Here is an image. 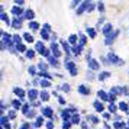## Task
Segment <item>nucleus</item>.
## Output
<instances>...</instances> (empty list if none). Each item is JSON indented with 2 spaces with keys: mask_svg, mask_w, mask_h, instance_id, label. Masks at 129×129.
<instances>
[{
  "mask_svg": "<svg viewBox=\"0 0 129 129\" xmlns=\"http://www.w3.org/2000/svg\"><path fill=\"white\" fill-rule=\"evenodd\" d=\"M107 58H109V61L110 63H113V64H116V65H120V64H123V60H120L119 57H116L113 52H110L109 55H107Z\"/></svg>",
  "mask_w": 129,
  "mask_h": 129,
  "instance_id": "1",
  "label": "nucleus"
},
{
  "mask_svg": "<svg viewBox=\"0 0 129 129\" xmlns=\"http://www.w3.org/2000/svg\"><path fill=\"white\" fill-rule=\"evenodd\" d=\"M65 67L68 68V71L71 73V76H76V74H77V68H76V64H74L73 61H67Z\"/></svg>",
  "mask_w": 129,
  "mask_h": 129,
  "instance_id": "2",
  "label": "nucleus"
},
{
  "mask_svg": "<svg viewBox=\"0 0 129 129\" xmlns=\"http://www.w3.org/2000/svg\"><path fill=\"white\" fill-rule=\"evenodd\" d=\"M97 96L100 97L102 100H109V102H110V97H109V94H107L106 91H103V90H100V91H97Z\"/></svg>",
  "mask_w": 129,
  "mask_h": 129,
  "instance_id": "3",
  "label": "nucleus"
},
{
  "mask_svg": "<svg viewBox=\"0 0 129 129\" xmlns=\"http://www.w3.org/2000/svg\"><path fill=\"white\" fill-rule=\"evenodd\" d=\"M51 49H52V54H54V57H55V58H58V57L61 55V51L58 49V47H57L55 44H52V47H51Z\"/></svg>",
  "mask_w": 129,
  "mask_h": 129,
  "instance_id": "4",
  "label": "nucleus"
},
{
  "mask_svg": "<svg viewBox=\"0 0 129 129\" xmlns=\"http://www.w3.org/2000/svg\"><path fill=\"white\" fill-rule=\"evenodd\" d=\"M89 67L91 68V70H99V63H97L96 60H89Z\"/></svg>",
  "mask_w": 129,
  "mask_h": 129,
  "instance_id": "5",
  "label": "nucleus"
},
{
  "mask_svg": "<svg viewBox=\"0 0 129 129\" xmlns=\"http://www.w3.org/2000/svg\"><path fill=\"white\" fill-rule=\"evenodd\" d=\"M38 94H39V93H38V90H35V89H32V90L28 91V96H29L31 100H35V99L38 97Z\"/></svg>",
  "mask_w": 129,
  "mask_h": 129,
  "instance_id": "6",
  "label": "nucleus"
},
{
  "mask_svg": "<svg viewBox=\"0 0 129 129\" xmlns=\"http://www.w3.org/2000/svg\"><path fill=\"white\" fill-rule=\"evenodd\" d=\"M42 113L47 117H52V109L51 107H42Z\"/></svg>",
  "mask_w": 129,
  "mask_h": 129,
  "instance_id": "7",
  "label": "nucleus"
},
{
  "mask_svg": "<svg viewBox=\"0 0 129 129\" xmlns=\"http://www.w3.org/2000/svg\"><path fill=\"white\" fill-rule=\"evenodd\" d=\"M109 32H112V25H110V23H106L104 28H103V33H104L106 36H109Z\"/></svg>",
  "mask_w": 129,
  "mask_h": 129,
  "instance_id": "8",
  "label": "nucleus"
},
{
  "mask_svg": "<svg viewBox=\"0 0 129 129\" xmlns=\"http://www.w3.org/2000/svg\"><path fill=\"white\" fill-rule=\"evenodd\" d=\"M87 4H90V3H89V1H83V3H81V7L77 10V13H78V15L83 13V10H84V9H89V6H87Z\"/></svg>",
  "mask_w": 129,
  "mask_h": 129,
  "instance_id": "9",
  "label": "nucleus"
},
{
  "mask_svg": "<svg viewBox=\"0 0 129 129\" xmlns=\"http://www.w3.org/2000/svg\"><path fill=\"white\" fill-rule=\"evenodd\" d=\"M94 109H96L97 112H103V109H104V107H103V104H102L99 100H96V102H94Z\"/></svg>",
  "mask_w": 129,
  "mask_h": 129,
  "instance_id": "10",
  "label": "nucleus"
},
{
  "mask_svg": "<svg viewBox=\"0 0 129 129\" xmlns=\"http://www.w3.org/2000/svg\"><path fill=\"white\" fill-rule=\"evenodd\" d=\"M48 61H49V64H51V65H54V67H58V60H57L55 57H52V55H51V57L48 58Z\"/></svg>",
  "mask_w": 129,
  "mask_h": 129,
  "instance_id": "11",
  "label": "nucleus"
},
{
  "mask_svg": "<svg viewBox=\"0 0 129 129\" xmlns=\"http://www.w3.org/2000/svg\"><path fill=\"white\" fill-rule=\"evenodd\" d=\"M13 91H15V94H16V96L25 97V91H23L22 89H17V87H15V90H13Z\"/></svg>",
  "mask_w": 129,
  "mask_h": 129,
  "instance_id": "12",
  "label": "nucleus"
},
{
  "mask_svg": "<svg viewBox=\"0 0 129 129\" xmlns=\"http://www.w3.org/2000/svg\"><path fill=\"white\" fill-rule=\"evenodd\" d=\"M78 91H80L81 94H89V93H90V90H89L86 86H80V87H78Z\"/></svg>",
  "mask_w": 129,
  "mask_h": 129,
  "instance_id": "13",
  "label": "nucleus"
},
{
  "mask_svg": "<svg viewBox=\"0 0 129 129\" xmlns=\"http://www.w3.org/2000/svg\"><path fill=\"white\" fill-rule=\"evenodd\" d=\"M42 125H44V117H42V116H39V117L36 119V122H35V126H36V128H39V126H42Z\"/></svg>",
  "mask_w": 129,
  "mask_h": 129,
  "instance_id": "14",
  "label": "nucleus"
},
{
  "mask_svg": "<svg viewBox=\"0 0 129 129\" xmlns=\"http://www.w3.org/2000/svg\"><path fill=\"white\" fill-rule=\"evenodd\" d=\"M23 39H25L26 42H33V36L29 35V33H25V35H23Z\"/></svg>",
  "mask_w": 129,
  "mask_h": 129,
  "instance_id": "15",
  "label": "nucleus"
},
{
  "mask_svg": "<svg viewBox=\"0 0 129 129\" xmlns=\"http://www.w3.org/2000/svg\"><path fill=\"white\" fill-rule=\"evenodd\" d=\"M110 76V73H107V71H103L100 76H99V80H104V78H107Z\"/></svg>",
  "mask_w": 129,
  "mask_h": 129,
  "instance_id": "16",
  "label": "nucleus"
},
{
  "mask_svg": "<svg viewBox=\"0 0 129 129\" xmlns=\"http://www.w3.org/2000/svg\"><path fill=\"white\" fill-rule=\"evenodd\" d=\"M71 123H80V116L78 115L71 116Z\"/></svg>",
  "mask_w": 129,
  "mask_h": 129,
  "instance_id": "17",
  "label": "nucleus"
},
{
  "mask_svg": "<svg viewBox=\"0 0 129 129\" xmlns=\"http://www.w3.org/2000/svg\"><path fill=\"white\" fill-rule=\"evenodd\" d=\"M12 13H13V15H20V13H22V9H20L19 6H15V7L12 9Z\"/></svg>",
  "mask_w": 129,
  "mask_h": 129,
  "instance_id": "18",
  "label": "nucleus"
},
{
  "mask_svg": "<svg viewBox=\"0 0 129 129\" xmlns=\"http://www.w3.org/2000/svg\"><path fill=\"white\" fill-rule=\"evenodd\" d=\"M87 33H89V36L93 39V38H96V32H94V29H91V28H87Z\"/></svg>",
  "mask_w": 129,
  "mask_h": 129,
  "instance_id": "19",
  "label": "nucleus"
},
{
  "mask_svg": "<svg viewBox=\"0 0 129 129\" xmlns=\"http://www.w3.org/2000/svg\"><path fill=\"white\" fill-rule=\"evenodd\" d=\"M44 44H42V42H38V44H36V51H38V52H41V54H42V52H44Z\"/></svg>",
  "mask_w": 129,
  "mask_h": 129,
  "instance_id": "20",
  "label": "nucleus"
},
{
  "mask_svg": "<svg viewBox=\"0 0 129 129\" xmlns=\"http://www.w3.org/2000/svg\"><path fill=\"white\" fill-rule=\"evenodd\" d=\"M12 26H13V28H16V29H19V28H20V20H19L17 17L13 20V22H12Z\"/></svg>",
  "mask_w": 129,
  "mask_h": 129,
  "instance_id": "21",
  "label": "nucleus"
},
{
  "mask_svg": "<svg viewBox=\"0 0 129 129\" xmlns=\"http://www.w3.org/2000/svg\"><path fill=\"white\" fill-rule=\"evenodd\" d=\"M49 99V94L47 91H41V100H44V102H47Z\"/></svg>",
  "mask_w": 129,
  "mask_h": 129,
  "instance_id": "22",
  "label": "nucleus"
},
{
  "mask_svg": "<svg viewBox=\"0 0 129 129\" xmlns=\"http://www.w3.org/2000/svg\"><path fill=\"white\" fill-rule=\"evenodd\" d=\"M70 112H71V110H64V112H63V119H64L65 122L70 119Z\"/></svg>",
  "mask_w": 129,
  "mask_h": 129,
  "instance_id": "23",
  "label": "nucleus"
},
{
  "mask_svg": "<svg viewBox=\"0 0 129 129\" xmlns=\"http://www.w3.org/2000/svg\"><path fill=\"white\" fill-rule=\"evenodd\" d=\"M68 42H70V44H73V45H74V44H77V36H76V35H71V36L68 38Z\"/></svg>",
  "mask_w": 129,
  "mask_h": 129,
  "instance_id": "24",
  "label": "nucleus"
},
{
  "mask_svg": "<svg viewBox=\"0 0 129 129\" xmlns=\"http://www.w3.org/2000/svg\"><path fill=\"white\" fill-rule=\"evenodd\" d=\"M41 86L44 87V89H48L49 86H51V83L48 80H41Z\"/></svg>",
  "mask_w": 129,
  "mask_h": 129,
  "instance_id": "25",
  "label": "nucleus"
},
{
  "mask_svg": "<svg viewBox=\"0 0 129 129\" xmlns=\"http://www.w3.org/2000/svg\"><path fill=\"white\" fill-rule=\"evenodd\" d=\"M25 17L26 19H33V12L32 10H26L25 12Z\"/></svg>",
  "mask_w": 129,
  "mask_h": 129,
  "instance_id": "26",
  "label": "nucleus"
},
{
  "mask_svg": "<svg viewBox=\"0 0 129 129\" xmlns=\"http://www.w3.org/2000/svg\"><path fill=\"white\" fill-rule=\"evenodd\" d=\"M20 41H22V39H20L19 35H13V42H15L16 45H20Z\"/></svg>",
  "mask_w": 129,
  "mask_h": 129,
  "instance_id": "27",
  "label": "nucleus"
},
{
  "mask_svg": "<svg viewBox=\"0 0 129 129\" xmlns=\"http://www.w3.org/2000/svg\"><path fill=\"white\" fill-rule=\"evenodd\" d=\"M38 76H39V77H44V78H47V80H51V78H52L48 73H39Z\"/></svg>",
  "mask_w": 129,
  "mask_h": 129,
  "instance_id": "28",
  "label": "nucleus"
},
{
  "mask_svg": "<svg viewBox=\"0 0 129 129\" xmlns=\"http://www.w3.org/2000/svg\"><path fill=\"white\" fill-rule=\"evenodd\" d=\"M29 104H23V107H22V112L25 113V115H29Z\"/></svg>",
  "mask_w": 129,
  "mask_h": 129,
  "instance_id": "29",
  "label": "nucleus"
},
{
  "mask_svg": "<svg viewBox=\"0 0 129 129\" xmlns=\"http://www.w3.org/2000/svg\"><path fill=\"white\" fill-rule=\"evenodd\" d=\"M29 28H31V29H33V31H36V29L39 28V25H38L36 22H31V23H29Z\"/></svg>",
  "mask_w": 129,
  "mask_h": 129,
  "instance_id": "30",
  "label": "nucleus"
},
{
  "mask_svg": "<svg viewBox=\"0 0 129 129\" xmlns=\"http://www.w3.org/2000/svg\"><path fill=\"white\" fill-rule=\"evenodd\" d=\"M119 109H120V110H123V112H126V110H128V104L122 102V103L119 104Z\"/></svg>",
  "mask_w": 129,
  "mask_h": 129,
  "instance_id": "31",
  "label": "nucleus"
},
{
  "mask_svg": "<svg viewBox=\"0 0 129 129\" xmlns=\"http://www.w3.org/2000/svg\"><path fill=\"white\" fill-rule=\"evenodd\" d=\"M13 107H15V109H19V107H23V106H22V103H20L19 100H13Z\"/></svg>",
  "mask_w": 129,
  "mask_h": 129,
  "instance_id": "32",
  "label": "nucleus"
},
{
  "mask_svg": "<svg viewBox=\"0 0 129 129\" xmlns=\"http://www.w3.org/2000/svg\"><path fill=\"white\" fill-rule=\"evenodd\" d=\"M17 49H19V52H26L28 49H26V47L23 45V44H20V45H17Z\"/></svg>",
  "mask_w": 129,
  "mask_h": 129,
  "instance_id": "33",
  "label": "nucleus"
},
{
  "mask_svg": "<svg viewBox=\"0 0 129 129\" xmlns=\"http://www.w3.org/2000/svg\"><path fill=\"white\" fill-rule=\"evenodd\" d=\"M33 55H35L33 49H28V51H26V57H28V58H33Z\"/></svg>",
  "mask_w": 129,
  "mask_h": 129,
  "instance_id": "34",
  "label": "nucleus"
},
{
  "mask_svg": "<svg viewBox=\"0 0 129 129\" xmlns=\"http://www.w3.org/2000/svg\"><path fill=\"white\" fill-rule=\"evenodd\" d=\"M86 41H87V38H86L84 35H80V47H83V45L86 44Z\"/></svg>",
  "mask_w": 129,
  "mask_h": 129,
  "instance_id": "35",
  "label": "nucleus"
},
{
  "mask_svg": "<svg viewBox=\"0 0 129 129\" xmlns=\"http://www.w3.org/2000/svg\"><path fill=\"white\" fill-rule=\"evenodd\" d=\"M81 52V47H74L73 48V54H76V55H78Z\"/></svg>",
  "mask_w": 129,
  "mask_h": 129,
  "instance_id": "36",
  "label": "nucleus"
},
{
  "mask_svg": "<svg viewBox=\"0 0 129 129\" xmlns=\"http://www.w3.org/2000/svg\"><path fill=\"white\" fill-rule=\"evenodd\" d=\"M1 20H3V22H6V23H10V20H9V17H7L6 13H1Z\"/></svg>",
  "mask_w": 129,
  "mask_h": 129,
  "instance_id": "37",
  "label": "nucleus"
},
{
  "mask_svg": "<svg viewBox=\"0 0 129 129\" xmlns=\"http://www.w3.org/2000/svg\"><path fill=\"white\" fill-rule=\"evenodd\" d=\"M113 126H115L116 129H122V128H125V125H123L122 122H116V123H115Z\"/></svg>",
  "mask_w": 129,
  "mask_h": 129,
  "instance_id": "38",
  "label": "nucleus"
},
{
  "mask_svg": "<svg viewBox=\"0 0 129 129\" xmlns=\"http://www.w3.org/2000/svg\"><path fill=\"white\" fill-rule=\"evenodd\" d=\"M41 36H42V38H44V39H48V38H49L48 32H47V31H44V29H42V31H41Z\"/></svg>",
  "mask_w": 129,
  "mask_h": 129,
  "instance_id": "39",
  "label": "nucleus"
},
{
  "mask_svg": "<svg viewBox=\"0 0 129 129\" xmlns=\"http://www.w3.org/2000/svg\"><path fill=\"white\" fill-rule=\"evenodd\" d=\"M38 68H39V70H42V73H47V65H45V64H42V63H41V64L38 65Z\"/></svg>",
  "mask_w": 129,
  "mask_h": 129,
  "instance_id": "40",
  "label": "nucleus"
},
{
  "mask_svg": "<svg viewBox=\"0 0 129 129\" xmlns=\"http://www.w3.org/2000/svg\"><path fill=\"white\" fill-rule=\"evenodd\" d=\"M63 128H64V129H70V128H71V122H68V120L64 122V123H63Z\"/></svg>",
  "mask_w": 129,
  "mask_h": 129,
  "instance_id": "41",
  "label": "nucleus"
},
{
  "mask_svg": "<svg viewBox=\"0 0 129 129\" xmlns=\"http://www.w3.org/2000/svg\"><path fill=\"white\" fill-rule=\"evenodd\" d=\"M107 109H109V112H112V113L116 112V106H115V104H109V107H107Z\"/></svg>",
  "mask_w": 129,
  "mask_h": 129,
  "instance_id": "42",
  "label": "nucleus"
},
{
  "mask_svg": "<svg viewBox=\"0 0 129 129\" xmlns=\"http://www.w3.org/2000/svg\"><path fill=\"white\" fill-rule=\"evenodd\" d=\"M103 4H104V3H102V1H100V3H97V7H99V10H100V12H103V10H104V6H103Z\"/></svg>",
  "mask_w": 129,
  "mask_h": 129,
  "instance_id": "43",
  "label": "nucleus"
},
{
  "mask_svg": "<svg viewBox=\"0 0 129 129\" xmlns=\"http://www.w3.org/2000/svg\"><path fill=\"white\" fill-rule=\"evenodd\" d=\"M61 90H64V91H68V90H70L68 84H63V86H61Z\"/></svg>",
  "mask_w": 129,
  "mask_h": 129,
  "instance_id": "44",
  "label": "nucleus"
},
{
  "mask_svg": "<svg viewBox=\"0 0 129 129\" xmlns=\"http://www.w3.org/2000/svg\"><path fill=\"white\" fill-rule=\"evenodd\" d=\"M15 116H16V112H15V110H10V112H9V117H10V119H13Z\"/></svg>",
  "mask_w": 129,
  "mask_h": 129,
  "instance_id": "45",
  "label": "nucleus"
},
{
  "mask_svg": "<svg viewBox=\"0 0 129 129\" xmlns=\"http://www.w3.org/2000/svg\"><path fill=\"white\" fill-rule=\"evenodd\" d=\"M29 73H31L32 76H35V73H36V68H35V67H29Z\"/></svg>",
  "mask_w": 129,
  "mask_h": 129,
  "instance_id": "46",
  "label": "nucleus"
},
{
  "mask_svg": "<svg viewBox=\"0 0 129 129\" xmlns=\"http://www.w3.org/2000/svg\"><path fill=\"white\" fill-rule=\"evenodd\" d=\"M61 45H63V47H64L65 52H70V51H68V45H67V42H64V41H63V42H61Z\"/></svg>",
  "mask_w": 129,
  "mask_h": 129,
  "instance_id": "47",
  "label": "nucleus"
},
{
  "mask_svg": "<svg viewBox=\"0 0 129 129\" xmlns=\"http://www.w3.org/2000/svg\"><path fill=\"white\" fill-rule=\"evenodd\" d=\"M44 31H47V32H49V31H51V26H49L48 23H45V25H44Z\"/></svg>",
  "mask_w": 129,
  "mask_h": 129,
  "instance_id": "48",
  "label": "nucleus"
},
{
  "mask_svg": "<svg viewBox=\"0 0 129 129\" xmlns=\"http://www.w3.org/2000/svg\"><path fill=\"white\" fill-rule=\"evenodd\" d=\"M42 55H45V57H48V58H49V57H51V55H49V51H48V49H44V52H42Z\"/></svg>",
  "mask_w": 129,
  "mask_h": 129,
  "instance_id": "49",
  "label": "nucleus"
},
{
  "mask_svg": "<svg viewBox=\"0 0 129 129\" xmlns=\"http://www.w3.org/2000/svg\"><path fill=\"white\" fill-rule=\"evenodd\" d=\"M47 128L48 129H54V123H52V122H48V123H47Z\"/></svg>",
  "mask_w": 129,
  "mask_h": 129,
  "instance_id": "50",
  "label": "nucleus"
},
{
  "mask_svg": "<svg viewBox=\"0 0 129 129\" xmlns=\"http://www.w3.org/2000/svg\"><path fill=\"white\" fill-rule=\"evenodd\" d=\"M90 119H91V122H93V123H97V122H99V119L94 117V116H90Z\"/></svg>",
  "mask_w": 129,
  "mask_h": 129,
  "instance_id": "51",
  "label": "nucleus"
},
{
  "mask_svg": "<svg viewBox=\"0 0 129 129\" xmlns=\"http://www.w3.org/2000/svg\"><path fill=\"white\" fill-rule=\"evenodd\" d=\"M20 129H29V123H23V125L20 126Z\"/></svg>",
  "mask_w": 129,
  "mask_h": 129,
  "instance_id": "52",
  "label": "nucleus"
},
{
  "mask_svg": "<svg viewBox=\"0 0 129 129\" xmlns=\"http://www.w3.org/2000/svg\"><path fill=\"white\" fill-rule=\"evenodd\" d=\"M93 9H94V3H90V4H89V9H87V10H93Z\"/></svg>",
  "mask_w": 129,
  "mask_h": 129,
  "instance_id": "53",
  "label": "nucleus"
},
{
  "mask_svg": "<svg viewBox=\"0 0 129 129\" xmlns=\"http://www.w3.org/2000/svg\"><path fill=\"white\" fill-rule=\"evenodd\" d=\"M103 117H104V119H109V117H110V113H104Z\"/></svg>",
  "mask_w": 129,
  "mask_h": 129,
  "instance_id": "54",
  "label": "nucleus"
},
{
  "mask_svg": "<svg viewBox=\"0 0 129 129\" xmlns=\"http://www.w3.org/2000/svg\"><path fill=\"white\" fill-rule=\"evenodd\" d=\"M109 97H110V102H113V100L116 99V97H115V94H109Z\"/></svg>",
  "mask_w": 129,
  "mask_h": 129,
  "instance_id": "55",
  "label": "nucleus"
},
{
  "mask_svg": "<svg viewBox=\"0 0 129 129\" xmlns=\"http://www.w3.org/2000/svg\"><path fill=\"white\" fill-rule=\"evenodd\" d=\"M128 125H129V122H128Z\"/></svg>",
  "mask_w": 129,
  "mask_h": 129,
  "instance_id": "56",
  "label": "nucleus"
},
{
  "mask_svg": "<svg viewBox=\"0 0 129 129\" xmlns=\"http://www.w3.org/2000/svg\"><path fill=\"white\" fill-rule=\"evenodd\" d=\"M126 129H129V128H126Z\"/></svg>",
  "mask_w": 129,
  "mask_h": 129,
  "instance_id": "57",
  "label": "nucleus"
}]
</instances>
